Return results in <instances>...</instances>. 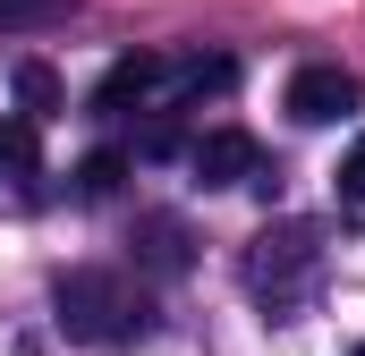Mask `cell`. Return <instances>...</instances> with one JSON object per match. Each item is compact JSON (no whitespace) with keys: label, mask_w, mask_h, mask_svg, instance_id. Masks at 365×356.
<instances>
[{"label":"cell","mask_w":365,"mask_h":356,"mask_svg":"<svg viewBox=\"0 0 365 356\" xmlns=\"http://www.w3.org/2000/svg\"><path fill=\"white\" fill-rule=\"evenodd\" d=\"M247 288H255V305H272V314H297L314 288H323V238L306 229V221H272V229H255L247 238Z\"/></svg>","instance_id":"1"},{"label":"cell","mask_w":365,"mask_h":356,"mask_svg":"<svg viewBox=\"0 0 365 356\" xmlns=\"http://www.w3.org/2000/svg\"><path fill=\"white\" fill-rule=\"evenodd\" d=\"M331 187H340V204H365V136L340 153V170H331Z\"/></svg>","instance_id":"12"},{"label":"cell","mask_w":365,"mask_h":356,"mask_svg":"<svg viewBox=\"0 0 365 356\" xmlns=\"http://www.w3.org/2000/svg\"><path fill=\"white\" fill-rule=\"evenodd\" d=\"M136 263L145 271H187L195 263V238H187V221H170V212H153V221H136Z\"/></svg>","instance_id":"6"},{"label":"cell","mask_w":365,"mask_h":356,"mask_svg":"<svg viewBox=\"0 0 365 356\" xmlns=\"http://www.w3.org/2000/svg\"><path fill=\"white\" fill-rule=\"evenodd\" d=\"M68 17H77V0H0V34H43Z\"/></svg>","instance_id":"9"},{"label":"cell","mask_w":365,"mask_h":356,"mask_svg":"<svg viewBox=\"0 0 365 356\" xmlns=\"http://www.w3.org/2000/svg\"><path fill=\"white\" fill-rule=\"evenodd\" d=\"M179 85L187 93H230V85H238V60H187Z\"/></svg>","instance_id":"11"},{"label":"cell","mask_w":365,"mask_h":356,"mask_svg":"<svg viewBox=\"0 0 365 356\" xmlns=\"http://www.w3.org/2000/svg\"><path fill=\"white\" fill-rule=\"evenodd\" d=\"M357 356H365V340H357Z\"/></svg>","instance_id":"14"},{"label":"cell","mask_w":365,"mask_h":356,"mask_svg":"<svg viewBox=\"0 0 365 356\" xmlns=\"http://www.w3.org/2000/svg\"><path fill=\"white\" fill-rule=\"evenodd\" d=\"M43 170V127L34 119H0V178H34Z\"/></svg>","instance_id":"7"},{"label":"cell","mask_w":365,"mask_h":356,"mask_svg":"<svg viewBox=\"0 0 365 356\" xmlns=\"http://www.w3.org/2000/svg\"><path fill=\"white\" fill-rule=\"evenodd\" d=\"M357 102H365V85L340 60H306V68L289 77V93H280V110H289L297 127H331V119H349Z\"/></svg>","instance_id":"3"},{"label":"cell","mask_w":365,"mask_h":356,"mask_svg":"<svg viewBox=\"0 0 365 356\" xmlns=\"http://www.w3.org/2000/svg\"><path fill=\"white\" fill-rule=\"evenodd\" d=\"M179 145H187V136H179V127H170V119H162V127H145V162H170Z\"/></svg>","instance_id":"13"},{"label":"cell","mask_w":365,"mask_h":356,"mask_svg":"<svg viewBox=\"0 0 365 356\" xmlns=\"http://www.w3.org/2000/svg\"><path fill=\"white\" fill-rule=\"evenodd\" d=\"M119 178H128V153H110V145H102V153H86V162H77V178H68V187H77V204H102V195H119Z\"/></svg>","instance_id":"8"},{"label":"cell","mask_w":365,"mask_h":356,"mask_svg":"<svg viewBox=\"0 0 365 356\" xmlns=\"http://www.w3.org/2000/svg\"><path fill=\"white\" fill-rule=\"evenodd\" d=\"M51 314H60V331L68 340H86V348H110V340H128V331H145V305L128 297V280L102 263H77L51 280Z\"/></svg>","instance_id":"2"},{"label":"cell","mask_w":365,"mask_h":356,"mask_svg":"<svg viewBox=\"0 0 365 356\" xmlns=\"http://www.w3.org/2000/svg\"><path fill=\"white\" fill-rule=\"evenodd\" d=\"M187 170L204 178V187H255L264 145H255L247 127H212V136H195V145H187Z\"/></svg>","instance_id":"4"},{"label":"cell","mask_w":365,"mask_h":356,"mask_svg":"<svg viewBox=\"0 0 365 356\" xmlns=\"http://www.w3.org/2000/svg\"><path fill=\"white\" fill-rule=\"evenodd\" d=\"M162 77H170V68H162L153 51H128V60H110V77L93 85V119H119L128 102H145V93L162 85Z\"/></svg>","instance_id":"5"},{"label":"cell","mask_w":365,"mask_h":356,"mask_svg":"<svg viewBox=\"0 0 365 356\" xmlns=\"http://www.w3.org/2000/svg\"><path fill=\"white\" fill-rule=\"evenodd\" d=\"M17 102H26V119H34V127H43V119H51V110H60V77H51V68H43V60H26V68H17Z\"/></svg>","instance_id":"10"}]
</instances>
